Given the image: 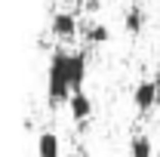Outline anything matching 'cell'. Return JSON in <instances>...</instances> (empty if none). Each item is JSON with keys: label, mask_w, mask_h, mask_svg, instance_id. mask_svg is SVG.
Wrapping results in <instances>:
<instances>
[{"label": "cell", "mask_w": 160, "mask_h": 157, "mask_svg": "<svg viewBox=\"0 0 160 157\" xmlns=\"http://www.w3.org/2000/svg\"><path fill=\"white\" fill-rule=\"evenodd\" d=\"M68 56H71L68 49H56L49 59V68H46V102H49V108L65 105L74 96L71 74H68Z\"/></svg>", "instance_id": "cell-1"}, {"label": "cell", "mask_w": 160, "mask_h": 157, "mask_svg": "<svg viewBox=\"0 0 160 157\" xmlns=\"http://www.w3.org/2000/svg\"><path fill=\"white\" fill-rule=\"evenodd\" d=\"M132 105H136V111H151V108H157V86H154V80H142L136 83V89H132Z\"/></svg>", "instance_id": "cell-2"}, {"label": "cell", "mask_w": 160, "mask_h": 157, "mask_svg": "<svg viewBox=\"0 0 160 157\" xmlns=\"http://www.w3.org/2000/svg\"><path fill=\"white\" fill-rule=\"evenodd\" d=\"M49 31L56 37H62V40H71L77 34V16L74 13H56L52 22H49Z\"/></svg>", "instance_id": "cell-3"}, {"label": "cell", "mask_w": 160, "mask_h": 157, "mask_svg": "<svg viewBox=\"0 0 160 157\" xmlns=\"http://www.w3.org/2000/svg\"><path fill=\"white\" fill-rule=\"evenodd\" d=\"M68 74H71V86L74 93H83V80H86V53H71L68 56Z\"/></svg>", "instance_id": "cell-4"}, {"label": "cell", "mask_w": 160, "mask_h": 157, "mask_svg": "<svg viewBox=\"0 0 160 157\" xmlns=\"http://www.w3.org/2000/svg\"><path fill=\"white\" fill-rule=\"evenodd\" d=\"M68 108H71V117L77 120V123H83V120L92 114V99L86 96V93H74L71 102H68Z\"/></svg>", "instance_id": "cell-5"}, {"label": "cell", "mask_w": 160, "mask_h": 157, "mask_svg": "<svg viewBox=\"0 0 160 157\" xmlns=\"http://www.w3.org/2000/svg\"><path fill=\"white\" fill-rule=\"evenodd\" d=\"M37 154L40 157H62V142L56 133H40L37 139Z\"/></svg>", "instance_id": "cell-6"}, {"label": "cell", "mask_w": 160, "mask_h": 157, "mask_svg": "<svg viewBox=\"0 0 160 157\" xmlns=\"http://www.w3.org/2000/svg\"><path fill=\"white\" fill-rule=\"evenodd\" d=\"M129 157H154V142L145 136V133L132 136L129 139Z\"/></svg>", "instance_id": "cell-7"}, {"label": "cell", "mask_w": 160, "mask_h": 157, "mask_svg": "<svg viewBox=\"0 0 160 157\" xmlns=\"http://www.w3.org/2000/svg\"><path fill=\"white\" fill-rule=\"evenodd\" d=\"M123 25H126V34H139L145 28V9L142 6H129L126 16H123Z\"/></svg>", "instance_id": "cell-8"}, {"label": "cell", "mask_w": 160, "mask_h": 157, "mask_svg": "<svg viewBox=\"0 0 160 157\" xmlns=\"http://www.w3.org/2000/svg\"><path fill=\"white\" fill-rule=\"evenodd\" d=\"M86 40L96 43V46H99V43H108V40H111V31H108L105 25H89V28H86Z\"/></svg>", "instance_id": "cell-9"}, {"label": "cell", "mask_w": 160, "mask_h": 157, "mask_svg": "<svg viewBox=\"0 0 160 157\" xmlns=\"http://www.w3.org/2000/svg\"><path fill=\"white\" fill-rule=\"evenodd\" d=\"M154 86H157V105H160V74L154 77Z\"/></svg>", "instance_id": "cell-10"}]
</instances>
